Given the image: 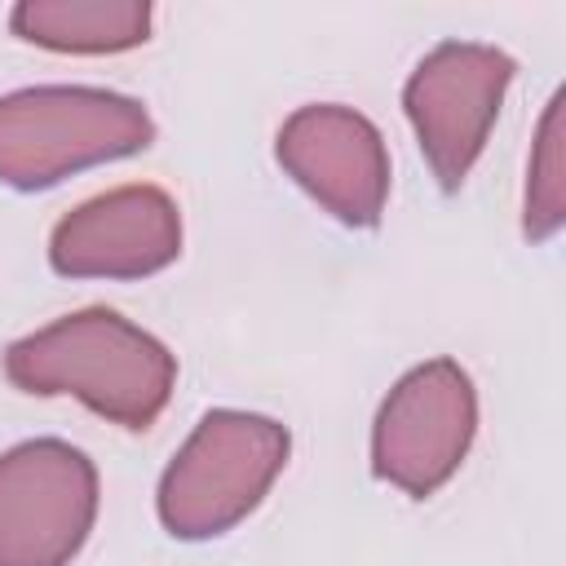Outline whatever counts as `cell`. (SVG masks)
I'll return each instance as SVG.
<instances>
[{"mask_svg": "<svg viewBox=\"0 0 566 566\" xmlns=\"http://www.w3.org/2000/svg\"><path fill=\"white\" fill-rule=\"evenodd\" d=\"M4 376L27 394H71L124 429H150L168 407L177 363L124 314L88 305L9 345Z\"/></svg>", "mask_w": 566, "mask_h": 566, "instance_id": "obj_1", "label": "cell"}, {"mask_svg": "<svg viewBox=\"0 0 566 566\" xmlns=\"http://www.w3.org/2000/svg\"><path fill=\"white\" fill-rule=\"evenodd\" d=\"M155 124L142 102L111 88H22L0 97V181L53 186L80 168L146 150Z\"/></svg>", "mask_w": 566, "mask_h": 566, "instance_id": "obj_2", "label": "cell"}, {"mask_svg": "<svg viewBox=\"0 0 566 566\" xmlns=\"http://www.w3.org/2000/svg\"><path fill=\"white\" fill-rule=\"evenodd\" d=\"M287 464V429L248 411H208L159 482V517L177 539L243 522Z\"/></svg>", "mask_w": 566, "mask_h": 566, "instance_id": "obj_3", "label": "cell"}, {"mask_svg": "<svg viewBox=\"0 0 566 566\" xmlns=\"http://www.w3.org/2000/svg\"><path fill=\"white\" fill-rule=\"evenodd\" d=\"M478 429V394L460 363L433 358L407 371L376 411L371 469L389 486L424 500L460 469Z\"/></svg>", "mask_w": 566, "mask_h": 566, "instance_id": "obj_4", "label": "cell"}, {"mask_svg": "<svg viewBox=\"0 0 566 566\" xmlns=\"http://www.w3.org/2000/svg\"><path fill=\"white\" fill-rule=\"evenodd\" d=\"M97 517V469L57 438L0 455V566H66Z\"/></svg>", "mask_w": 566, "mask_h": 566, "instance_id": "obj_5", "label": "cell"}, {"mask_svg": "<svg viewBox=\"0 0 566 566\" xmlns=\"http://www.w3.org/2000/svg\"><path fill=\"white\" fill-rule=\"evenodd\" d=\"M509 80L513 57L473 40H447L411 71L402 106L442 190H460V181L478 164Z\"/></svg>", "mask_w": 566, "mask_h": 566, "instance_id": "obj_6", "label": "cell"}, {"mask_svg": "<svg viewBox=\"0 0 566 566\" xmlns=\"http://www.w3.org/2000/svg\"><path fill=\"white\" fill-rule=\"evenodd\" d=\"M292 181L345 226H376L389 195V155L371 119L349 106H301L274 142Z\"/></svg>", "mask_w": 566, "mask_h": 566, "instance_id": "obj_7", "label": "cell"}, {"mask_svg": "<svg viewBox=\"0 0 566 566\" xmlns=\"http://www.w3.org/2000/svg\"><path fill=\"white\" fill-rule=\"evenodd\" d=\"M181 217L159 186H119L84 199L53 226L49 261L71 279H142L177 261Z\"/></svg>", "mask_w": 566, "mask_h": 566, "instance_id": "obj_8", "label": "cell"}, {"mask_svg": "<svg viewBox=\"0 0 566 566\" xmlns=\"http://www.w3.org/2000/svg\"><path fill=\"white\" fill-rule=\"evenodd\" d=\"M13 35L57 53H119L150 35L142 0H22L9 18Z\"/></svg>", "mask_w": 566, "mask_h": 566, "instance_id": "obj_9", "label": "cell"}, {"mask_svg": "<svg viewBox=\"0 0 566 566\" xmlns=\"http://www.w3.org/2000/svg\"><path fill=\"white\" fill-rule=\"evenodd\" d=\"M562 93H553L539 133H535V150L526 164V203H522V230L526 239H548L562 230L566 221V159H562Z\"/></svg>", "mask_w": 566, "mask_h": 566, "instance_id": "obj_10", "label": "cell"}]
</instances>
